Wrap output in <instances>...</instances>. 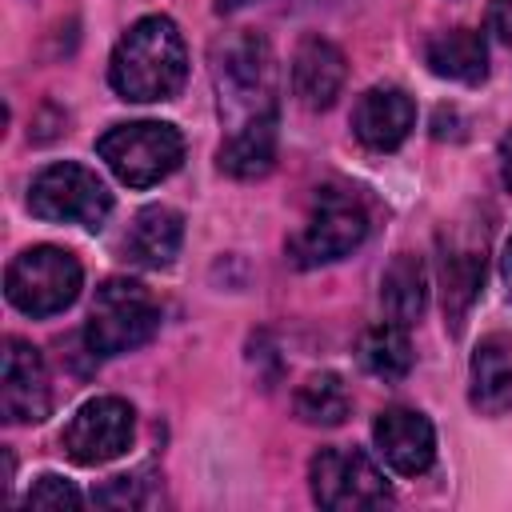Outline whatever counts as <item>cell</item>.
Listing matches in <instances>:
<instances>
[{"instance_id":"18","label":"cell","mask_w":512,"mask_h":512,"mask_svg":"<svg viewBox=\"0 0 512 512\" xmlns=\"http://www.w3.org/2000/svg\"><path fill=\"white\" fill-rule=\"evenodd\" d=\"M424 60L436 76L456 84H480L488 76V44L476 28H452L428 40Z\"/></svg>"},{"instance_id":"12","label":"cell","mask_w":512,"mask_h":512,"mask_svg":"<svg viewBox=\"0 0 512 512\" xmlns=\"http://www.w3.org/2000/svg\"><path fill=\"white\" fill-rule=\"evenodd\" d=\"M412 128H416V104L396 84L368 88L352 108V132L372 152H396Z\"/></svg>"},{"instance_id":"20","label":"cell","mask_w":512,"mask_h":512,"mask_svg":"<svg viewBox=\"0 0 512 512\" xmlns=\"http://www.w3.org/2000/svg\"><path fill=\"white\" fill-rule=\"evenodd\" d=\"M360 364H364L376 380H384V384L404 380L408 368H412V340H408V328L396 324V320H388V316H384L380 324H372V328L364 332V340H360Z\"/></svg>"},{"instance_id":"11","label":"cell","mask_w":512,"mask_h":512,"mask_svg":"<svg viewBox=\"0 0 512 512\" xmlns=\"http://www.w3.org/2000/svg\"><path fill=\"white\" fill-rule=\"evenodd\" d=\"M372 444L380 460L400 476H420L436 460V428L416 408H384L372 420Z\"/></svg>"},{"instance_id":"17","label":"cell","mask_w":512,"mask_h":512,"mask_svg":"<svg viewBox=\"0 0 512 512\" xmlns=\"http://www.w3.org/2000/svg\"><path fill=\"white\" fill-rule=\"evenodd\" d=\"M180 244H184V216L168 204H148L124 236V256L140 268H168Z\"/></svg>"},{"instance_id":"23","label":"cell","mask_w":512,"mask_h":512,"mask_svg":"<svg viewBox=\"0 0 512 512\" xmlns=\"http://www.w3.org/2000/svg\"><path fill=\"white\" fill-rule=\"evenodd\" d=\"M144 472H132V476H112L104 488H96L92 492V500L96 504H108V508H140V504H148V496H144Z\"/></svg>"},{"instance_id":"3","label":"cell","mask_w":512,"mask_h":512,"mask_svg":"<svg viewBox=\"0 0 512 512\" xmlns=\"http://www.w3.org/2000/svg\"><path fill=\"white\" fill-rule=\"evenodd\" d=\"M96 156L128 188H152L168 180L184 160V136L164 120L112 124L96 140Z\"/></svg>"},{"instance_id":"13","label":"cell","mask_w":512,"mask_h":512,"mask_svg":"<svg viewBox=\"0 0 512 512\" xmlns=\"http://www.w3.org/2000/svg\"><path fill=\"white\" fill-rule=\"evenodd\" d=\"M344 76H348V64H344V52L324 40L320 32H308L296 52H292V96L320 112V108H332V100L340 96L344 88Z\"/></svg>"},{"instance_id":"1","label":"cell","mask_w":512,"mask_h":512,"mask_svg":"<svg viewBox=\"0 0 512 512\" xmlns=\"http://www.w3.org/2000/svg\"><path fill=\"white\" fill-rule=\"evenodd\" d=\"M188 80V48L168 16H140L112 48L108 84L120 100L156 104L172 100Z\"/></svg>"},{"instance_id":"6","label":"cell","mask_w":512,"mask_h":512,"mask_svg":"<svg viewBox=\"0 0 512 512\" xmlns=\"http://www.w3.org/2000/svg\"><path fill=\"white\" fill-rule=\"evenodd\" d=\"M28 208L40 220L80 224V228L96 232L108 220V212H112V192H108V184L92 168H84L76 160H60V164H48L32 180Z\"/></svg>"},{"instance_id":"16","label":"cell","mask_w":512,"mask_h":512,"mask_svg":"<svg viewBox=\"0 0 512 512\" xmlns=\"http://www.w3.org/2000/svg\"><path fill=\"white\" fill-rule=\"evenodd\" d=\"M220 172L236 176V180H260L272 172L276 160V108L248 116L244 124H236L228 132V140L220 144Z\"/></svg>"},{"instance_id":"25","label":"cell","mask_w":512,"mask_h":512,"mask_svg":"<svg viewBox=\"0 0 512 512\" xmlns=\"http://www.w3.org/2000/svg\"><path fill=\"white\" fill-rule=\"evenodd\" d=\"M496 160H500V180H504V188L512 192V128L500 136V152H496Z\"/></svg>"},{"instance_id":"21","label":"cell","mask_w":512,"mask_h":512,"mask_svg":"<svg viewBox=\"0 0 512 512\" xmlns=\"http://www.w3.org/2000/svg\"><path fill=\"white\" fill-rule=\"evenodd\" d=\"M296 416L304 424H316V428H336L348 420L352 412V392L348 384L336 376V372H312L300 388H296Z\"/></svg>"},{"instance_id":"22","label":"cell","mask_w":512,"mask_h":512,"mask_svg":"<svg viewBox=\"0 0 512 512\" xmlns=\"http://www.w3.org/2000/svg\"><path fill=\"white\" fill-rule=\"evenodd\" d=\"M24 508H80V492H76L72 480L56 476V472H44L24 492Z\"/></svg>"},{"instance_id":"27","label":"cell","mask_w":512,"mask_h":512,"mask_svg":"<svg viewBox=\"0 0 512 512\" xmlns=\"http://www.w3.org/2000/svg\"><path fill=\"white\" fill-rule=\"evenodd\" d=\"M244 4H252V0H216V12H236Z\"/></svg>"},{"instance_id":"5","label":"cell","mask_w":512,"mask_h":512,"mask_svg":"<svg viewBox=\"0 0 512 512\" xmlns=\"http://www.w3.org/2000/svg\"><path fill=\"white\" fill-rule=\"evenodd\" d=\"M364 236H368L364 204L352 192L324 188V192H316L300 232L288 240V256L296 268H320V264L352 256L364 244Z\"/></svg>"},{"instance_id":"24","label":"cell","mask_w":512,"mask_h":512,"mask_svg":"<svg viewBox=\"0 0 512 512\" xmlns=\"http://www.w3.org/2000/svg\"><path fill=\"white\" fill-rule=\"evenodd\" d=\"M488 32H496L504 44H512V0H492L488 4Z\"/></svg>"},{"instance_id":"10","label":"cell","mask_w":512,"mask_h":512,"mask_svg":"<svg viewBox=\"0 0 512 512\" xmlns=\"http://www.w3.org/2000/svg\"><path fill=\"white\" fill-rule=\"evenodd\" d=\"M52 412V384L40 348L20 336L4 340L0 356V416L8 424H40Z\"/></svg>"},{"instance_id":"4","label":"cell","mask_w":512,"mask_h":512,"mask_svg":"<svg viewBox=\"0 0 512 512\" xmlns=\"http://www.w3.org/2000/svg\"><path fill=\"white\" fill-rule=\"evenodd\" d=\"M84 284V268L68 248L56 244H36L12 256L4 272V296L16 312L24 316H56L76 304Z\"/></svg>"},{"instance_id":"8","label":"cell","mask_w":512,"mask_h":512,"mask_svg":"<svg viewBox=\"0 0 512 512\" xmlns=\"http://www.w3.org/2000/svg\"><path fill=\"white\" fill-rule=\"evenodd\" d=\"M132 432H136V412H132L128 400H120V396H92L64 424L60 448H64V456L72 464L96 468V464L116 460L132 444Z\"/></svg>"},{"instance_id":"19","label":"cell","mask_w":512,"mask_h":512,"mask_svg":"<svg viewBox=\"0 0 512 512\" xmlns=\"http://www.w3.org/2000/svg\"><path fill=\"white\" fill-rule=\"evenodd\" d=\"M380 304H384V316L404 324V328H412L424 316V308H428V272H424L420 256H412V252L392 256V264L380 276Z\"/></svg>"},{"instance_id":"26","label":"cell","mask_w":512,"mask_h":512,"mask_svg":"<svg viewBox=\"0 0 512 512\" xmlns=\"http://www.w3.org/2000/svg\"><path fill=\"white\" fill-rule=\"evenodd\" d=\"M500 272H504V284H508V292H512V236H508L504 256H500Z\"/></svg>"},{"instance_id":"7","label":"cell","mask_w":512,"mask_h":512,"mask_svg":"<svg viewBox=\"0 0 512 512\" xmlns=\"http://www.w3.org/2000/svg\"><path fill=\"white\" fill-rule=\"evenodd\" d=\"M308 488L312 500L332 512L380 508L392 500L384 472L364 448H320L308 464Z\"/></svg>"},{"instance_id":"9","label":"cell","mask_w":512,"mask_h":512,"mask_svg":"<svg viewBox=\"0 0 512 512\" xmlns=\"http://www.w3.org/2000/svg\"><path fill=\"white\" fill-rule=\"evenodd\" d=\"M220 104L236 124H244L256 112L276 108L272 104V52L264 36L248 32L228 44L220 60Z\"/></svg>"},{"instance_id":"15","label":"cell","mask_w":512,"mask_h":512,"mask_svg":"<svg viewBox=\"0 0 512 512\" xmlns=\"http://www.w3.org/2000/svg\"><path fill=\"white\" fill-rule=\"evenodd\" d=\"M480 288H484V240L448 244L440 252V304H444V324L452 332L464 328Z\"/></svg>"},{"instance_id":"14","label":"cell","mask_w":512,"mask_h":512,"mask_svg":"<svg viewBox=\"0 0 512 512\" xmlns=\"http://www.w3.org/2000/svg\"><path fill=\"white\" fill-rule=\"evenodd\" d=\"M468 400L484 416H500L512 404V336H480L468 364Z\"/></svg>"},{"instance_id":"2","label":"cell","mask_w":512,"mask_h":512,"mask_svg":"<svg viewBox=\"0 0 512 512\" xmlns=\"http://www.w3.org/2000/svg\"><path fill=\"white\" fill-rule=\"evenodd\" d=\"M156 328H160L156 296L140 280L112 276L92 296L88 324H84V344H88L92 356L108 360V356H120V352H132V348L148 344L156 336Z\"/></svg>"}]
</instances>
